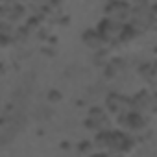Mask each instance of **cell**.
I'll list each match as a JSON object with an SVG mask.
<instances>
[{
	"label": "cell",
	"instance_id": "7a4b0ae2",
	"mask_svg": "<svg viewBox=\"0 0 157 157\" xmlns=\"http://www.w3.org/2000/svg\"><path fill=\"white\" fill-rule=\"evenodd\" d=\"M117 120H118V126L128 135H139V133L146 131V128H148V122H146L144 115H140L137 111H131V109L126 111L124 115H120Z\"/></svg>",
	"mask_w": 157,
	"mask_h": 157
},
{
	"label": "cell",
	"instance_id": "52a82bcc",
	"mask_svg": "<svg viewBox=\"0 0 157 157\" xmlns=\"http://www.w3.org/2000/svg\"><path fill=\"white\" fill-rule=\"evenodd\" d=\"M82 43H83L89 50H93V52L102 50V48L107 46V44L104 43V39L100 37V33L96 32V28H93V30H85V32L82 33Z\"/></svg>",
	"mask_w": 157,
	"mask_h": 157
},
{
	"label": "cell",
	"instance_id": "8992f818",
	"mask_svg": "<svg viewBox=\"0 0 157 157\" xmlns=\"http://www.w3.org/2000/svg\"><path fill=\"white\" fill-rule=\"evenodd\" d=\"M129 107H131V111H137V113H140V115H148V113L153 111L155 102H153V96H151L150 93L140 91V93H137V94L129 100Z\"/></svg>",
	"mask_w": 157,
	"mask_h": 157
},
{
	"label": "cell",
	"instance_id": "ba28073f",
	"mask_svg": "<svg viewBox=\"0 0 157 157\" xmlns=\"http://www.w3.org/2000/svg\"><path fill=\"white\" fill-rule=\"evenodd\" d=\"M122 68H124L122 59H109L105 63V78H107V80H115V78L120 76Z\"/></svg>",
	"mask_w": 157,
	"mask_h": 157
},
{
	"label": "cell",
	"instance_id": "5b68a950",
	"mask_svg": "<svg viewBox=\"0 0 157 157\" xmlns=\"http://www.w3.org/2000/svg\"><path fill=\"white\" fill-rule=\"evenodd\" d=\"M122 26H124V24L113 22V21H109V19H105V17H104V19L98 22L96 32L100 33V37L104 39V43H105V44H111L113 41H117V39H118Z\"/></svg>",
	"mask_w": 157,
	"mask_h": 157
},
{
	"label": "cell",
	"instance_id": "9c48e42d",
	"mask_svg": "<svg viewBox=\"0 0 157 157\" xmlns=\"http://www.w3.org/2000/svg\"><path fill=\"white\" fill-rule=\"evenodd\" d=\"M139 74H140V78H144V80H146L148 83H151V82H153V74H155V68H153L151 65H144V67H140Z\"/></svg>",
	"mask_w": 157,
	"mask_h": 157
},
{
	"label": "cell",
	"instance_id": "3957f363",
	"mask_svg": "<svg viewBox=\"0 0 157 157\" xmlns=\"http://www.w3.org/2000/svg\"><path fill=\"white\" fill-rule=\"evenodd\" d=\"M85 126L87 129H93V131H104V129L113 128V120H111V115L104 107H91Z\"/></svg>",
	"mask_w": 157,
	"mask_h": 157
},
{
	"label": "cell",
	"instance_id": "30bf717a",
	"mask_svg": "<svg viewBox=\"0 0 157 157\" xmlns=\"http://www.w3.org/2000/svg\"><path fill=\"white\" fill-rule=\"evenodd\" d=\"M78 151L80 153H93L94 151V144L93 142H82L80 148H78Z\"/></svg>",
	"mask_w": 157,
	"mask_h": 157
},
{
	"label": "cell",
	"instance_id": "7c38bea8",
	"mask_svg": "<svg viewBox=\"0 0 157 157\" xmlns=\"http://www.w3.org/2000/svg\"><path fill=\"white\" fill-rule=\"evenodd\" d=\"M21 2H28V0H21Z\"/></svg>",
	"mask_w": 157,
	"mask_h": 157
},
{
	"label": "cell",
	"instance_id": "5bb4252c",
	"mask_svg": "<svg viewBox=\"0 0 157 157\" xmlns=\"http://www.w3.org/2000/svg\"><path fill=\"white\" fill-rule=\"evenodd\" d=\"M0 2H4V0H0Z\"/></svg>",
	"mask_w": 157,
	"mask_h": 157
},
{
	"label": "cell",
	"instance_id": "4fadbf2b",
	"mask_svg": "<svg viewBox=\"0 0 157 157\" xmlns=\"http://www.w3.org/2000/svg\"><path fill=\"white\" fill-rule=\"evenodd\" d=\"M126 2H131V0H126Z\"/></svg>",
	"mask_w": 157,
	"mask_h": 157
},
{
	"label": "cell",
	"instance_id": "6da1fadb",
	"mask_svg": "<svg viewBox=\"0 0 157 157\" xmlns=\"http://www.w3.org/2000/svg\"><path fill=\"white\" fill-rule=\"evenodd\" d=\"M129 15H131V4L126 0H111L104 8V17L118 24H128Z\"/></svg>",
	"mask_w": 157,
	"mask_h": 157
},
{
	"label": "cell",
	"instance_id": "8fae6325",
	"mask_svg": "<svg viewBox=\"0 0 157 157\" xmlns=\"http://www.w3.org/2000/svg\"><path fill=\"white\" fill-rule=\"evenodd\" d=\"M59 100H61V94L59 93H54V91L48 93V102H59Z\"/></svg>",
	"mask_w": 157,
	"mask_h": 157
},
{
	"label": "cell",
	"instance_id": "277c9868",
	"mask_svg": "<svg viewBox=\"0 0 157 157\" xmlns=\"http://www.w3.org/2000/svg\"><path fill=\"white\" fill-rule=\"evenodd\" d=\"M129 109H131V107H129V100H128L126 96L117 94V93L107 94V98H105V111H107L111 117L118 118L120 115H124V113L129 111Z\"/></svg>",
	"mask_w": 157,
	"mask_h": 157
}]
</instances>
